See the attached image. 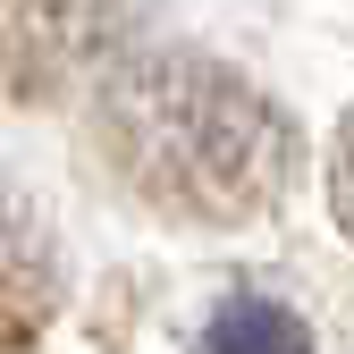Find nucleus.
<instances>
[{
	"instance_id": "f257e3e1",
	"label": "nucleus",
	"mask_w": 354,
	"mask_h": 354,
	"mask_svg": "<svg viewBox=\"0 0 354 354\" xmlns=\"http://www.w3.org/2000/svg\"><path fill=\"white\" fill-rule=\"evenodd\" d=\"M102 136L118 169L169 211L245 219L287 194L295 136L236 68L203 51H136L102 84Z\"/></svg>"
},
{
	"instance_id": "f03ea898",
	"label": "nucleus",
	"mask_w": 354,
	"mask_h": 354,
	"mask_svg": "<svg viewBox=\"0 0 354 354\" xmlns=\"http://www.w3.org/2000/svg\"><path fill=\"white\" fill-rule=\"evenodd\" d=\"M194 354H313V329H304L279 295H219L211 321L194 337Z\"/></svg>"
},
{
	"instance_id": "20e7f679",
	"label": "nucleus",
	"mask_w": 354,
	"mask_h": 354,
	"mask_svg": "<svg viewBox=\"0 0 354 354\" xmlns=\"http://www.w3.org/2000/svg\"><path fill=\"white\" fill-rule=\"evenodd\" d=\"M329 211H337V228L354 236V110L337 118V144H329Z\"/></svg>"
},
{
	"instance_id": "7ed1b4c3",
	"label": "nucleus",
	"mask_w": 354,
	"mask_h": 354,
	"mask_svg": "<svg viewBox=\"0 0 354 354\" xmlns=\"http://www.w3.org/2000/svg\"><path fill=\"white\" fill-rule=\"evenodd\" d=\"M34 245L17 236V219L9 211H0V329H9V313H26V304H34Z\"/></svg>"
}]
</instances>
